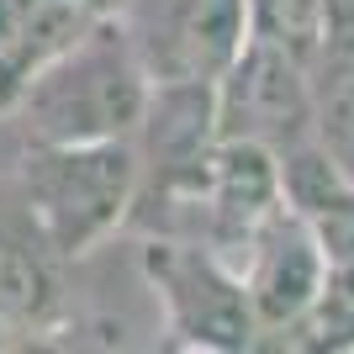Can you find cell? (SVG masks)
Instances as JSON below:
<instances>
[{"mask_svg": "<svg viewBox=\"0 0 354 354\" xmlns=\"http://www.w3.org/2000/svg\"><path fill=\"white\" fill-rule=\"evenodd\" d=\"M59 254L43 238V227L32 222L21 191L11 201H0V307L16 317V328L37 339V333H53L59 328Z\"/></svg>", "mask_w": 354, "mask_h": 354, "instance_id": "obj_7", "label": "cell"}, {"mask_svg": "<svg viewBox=\"0 0 354 354\" xmlns=\"http://www.w3.org/2000/svg\"><path fill=\"white\" fill-rule=\"evenodd\" d=\"M249 6V37L281 43L301 59H317L328 37V0H243Z\"/></svg>", "mask_w": 354, "mask_h": 354, "instance_id": "obj_9", "label": "cell"}, {"mask_svg": "<svg viewBox=\"0 0 354 354\" xmlns=\"http://www.w3.org/2000/svg\"><path fill=\"white\" fill-rule=\"evenodd\" d=\"M143 281L153 286L164 307V328L180 349L201 354H243L265 344L254 296L243 286V270L222 249L201 243V238L159 233L138 249Z\"/></svg>", "mask_w": 354, "mask_h": 354, "instance_id": "obj_3", "label": "cell"}, {"mask_svg": "<svg viewBox=\"0 0 354 354\" xmlns=\"http://www.w3.org/2000/svg\"><path fill=\"white\" fill-rule=\"evenodd\" d=\"M111 11H117V0H37V11L27 16L21 37L0 53V111L21 95V85H27L43 64H53L64 48H74Z\"/></svg>", "mask_w": 354, "mask_h": 354, "instance_id": "obj_8", "label": "cell"}, {"mask_svg": "<svg viewBox=\"0 0 354 354\" xmlns=\"http://www.w3.org/2000/svg\"><path fill=\"white\" fill-rule=\"evenodd\" d=\"M238 270H243V286L254 296L265 339H291L307 323V312L317 307L333 265H328V249L312 227V217L296 201H286L254 233L249 249L238 254Z\"/></svg>", "mask_w": 354, "mask_h": 354, "instance_id": "obj_6", "label": "cell"}, {"mask_svg": "<svg viewBox=\"0 0 354 354\" xmlns=\"http://www.w3.org/2000/svg\"><path fill=\"white\" fill-rule=\"evenodd\" d=\"M16 344H27V333L16 328V317L6 307H0V349H16Z\"/></svg>", "mask_w": 354, "mask_h": 354, "instance_id": "obj_11", "label": "cell"}, {"mask_svg": "<svg viewBox=\"0 0 354 354\" xmlns=\"http://www.w3.org/2000/svg\"><path fill=\"white\" fill-rule=\"evenodd\" d=\"M32 11H37V0H0V53L21 37V27H27Z\"/></svg>", "mask_w": 354, "mask_h": 354, "instance_id": "obj_10", "label": "cell"}, {"mask_svg": "<svg viewBox=\"0 0 354 354\" xmlns=\"http://www.w3.org/2000/svg\"><path fill=\"white\" fill-rule=\"evenodd\" d=\"M122 16L153 80H217L249 43L243 0H133Z\"/></svg>", "mask_w": 354, "mask_h": 354, "instance_id": "obj_5", "label": "cell"}, {"mask_svg": "<svg viewBox=\"0 0 354 354\" xmlns=\"http://www.w3.org/2000/svg\"><path fill=\"white\" fill-rule=\"evenodd\" d=\"M217 133L233 143H259L270 153H296L317 143V74L301 53L249 37L238 59L217 74Z\"/></svg>", "mask_w": 354, "mask_h": 354, "instance_id": "obj_4", "label": "cell"}, {"mask_svg": "<svg viewBox=\"0 0 354 354\" xmlns=\"http://www.w3.org/2000/svg\"><path fill=\"white\" fill-rule=\"evenodd\" d=\"M16 191L59 259H85L138 217L143 159L133 138L106 143H27Z\"/></svg>", "mask_w": 354, "mask_h": 354, "instance_id": "obj_2", "label": "cell"}, {"mask_svg": "<svg viewBox=\"0 0 354 354\" xmlns=\"http://www.w3.org/2000/svg\"><path fill=\"white\" fill-rule=\"evenodd\" d=\"M153 95V74L133 43L127 16L106 21L32 74L0 117L16 122L21 143H106L133 138Z\"/></svg>", "mask_w": 354, "mask_h": 354, "instance_id": "obj_1", "label": "cell"}]
</instances>
